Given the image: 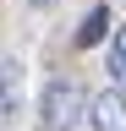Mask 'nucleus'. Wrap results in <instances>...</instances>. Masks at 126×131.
Masks as SVG:
<instances>
[{
	"mask_svg": "<svg viewBox=\"0 0 126 131\" xmlns=\"http://www.w3.org/2000/svg\"><path fill=\"white\" fill-rule=\"evenodd\" d=\"M82 120H93V98L77 88L71 77H55L38 93V126L44 131H77Z\"/></svg>",
	"mask_w": 126,
	"mask_h": 131,
	"instance_id": "f257e3e1",
	"label": "nucleus"
},
{
	"mask_svg": "<svg viewBox=\"0 0 126 131\" xmlns=\"http://www.w3.org/2000/svg\"><path fill=\"white\" fill-rule=\"evenodd\" d=\"M93 131H126V88H104L93 98Z\"/></svg>",
	"mask_w": 126,
	"mask_h": 131,
	"instance_id": "f03ea898",
	"label": "nucleus"
},
{
	"mask_svg": "<svg viewBox=\"0 0 126 131\" xmlns=\"http://www.w3.org/2000/svg\"><path fill=\"white\" fill-rule=\"evenodd\" d=\"M104 27H110V11H104V6H93V11L82 16V27H77V44H82V49H93V44L104 38Z\"/></svg>",
	"mask_w": 126,
	"mask_h": 131,
	"instance_id": "7ed1b4c3",
	"label": "nucleus"
},
{
	"mask_svg": "<svg viewBox=\"0 0 126 131\" xmlns=\"http://www.w3.org/2000/svg\"><path fill=\"white\" fill-rule=\"evenodd\" d=\"M110 77H115V88H126V22L110 38Z\"/></svg>",
	"mask_w": 126,
	"mask_h": 131,
	"instance_id": "20e7f679",
	"label": "nucleus"
},
{
	"mask_svg": "<svg viewBox=\"0 0 126 131\" xmlns=\"http://www.w3.org/2000/svg\"><path fill=\"white\" fill-rule=\"evenodd\" d=\"M27 6H55V0H27Z\"/></svg>",
	"mask_w": 126,
	"mask_h": 131,
	"instance_id": "39448f33",
	"label": "nucleus"
}]
</instances>
